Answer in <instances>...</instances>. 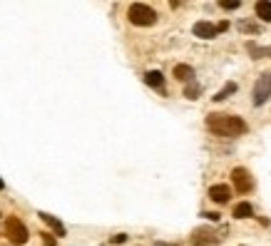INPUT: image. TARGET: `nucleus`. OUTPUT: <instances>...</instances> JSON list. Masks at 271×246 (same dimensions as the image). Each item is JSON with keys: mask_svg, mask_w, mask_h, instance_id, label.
I'll use <instances>...</instances> for the list:
<instances>
[{"mask_svg": "<svg viewBox=\"0 0 271 246\" xmlns=\"http://www.w3.org/2000/svg\"><path fill=\"white\" fill-rule=\"evenodd\" d=\"M206 129L219 134V137H239L249 132V124L236 117V115H224V112H211L206 117Z\"/></svg>", "mask_w": 271, "mask_h": 246, "instance_id": "nucleus-1", "label": "nucleus"}, {"mask_svg": "<svg viewBox=\"0 0 271 246\" xmlns=\"http://www.w3.org/2000/svg\"><path fill=\"white\" fill-rule=\"evenodd\" d=\"M127 18H130V23L137 25V28H149V25L157 23V13H154L149 5H144V3H132L130 10H127Z\"/></svg>", "mask_w": 271, "mask_h": 246, "instance_id": "nucleus-2", "label": "nucleus"}, {"mask_svg": "<svg viewBox=\"0 0 271 246\" xmlns=\"http://www.w3.org/2000/svg\"><path fill=\"white\" fill-rule=\"evenodd\" d=\"M5 234H8V241L15 244V246H23L28 241V229H25V224L18 216H8L5 219Z\"/></svg>", "mask_w": 271, "mask_h": 246, "instance_id": "nucleus-3", "label": "nucleus"}, {"mask_svg": "<svg viewBox=\"0 0 271 246\" xmlns=\"http://www.w3.org/2000/svg\"><path fill=\"white\" fill-rule=\"evenodd\" d=\"M269 97H271V75L266 72V75H261V77L256 80V87H254V105L261 107Z\"/></svg>", "mask_w": 271, "mask_h": 246, "instance_id": "nucleus-4", "label": "nucleus"}, {"mask_svg": "<svg viewBox=\"0 0 271 246\" xmlns=\"http://www.w3.org/2000/svg\"><path fill=\"white\" fill-rule=\"evenodd\" d=\"M231 182H234V189H236L239 194H246V191H251V186H254L251 174H249L246 169H241V167H236V169L231 172Z\"/></svg>", "mask_w": 271, "mask_h": 246, "instance_id": "nucleus-5", "label": "nucleus"}, {"mask_svg": "<svg viewBox=\"0 0 271 246\" xmlns=\"http://www.w3.org/2000/svg\"><path fill=\"white\" fill-rule=\"evenodd\" d=\"M219 239H221V236H219L214 229H209V226H206V229H197V231L192 234V244H194V246H214V244H219Z\"/></svg>", "mask_w": 271, "mask_h": 246, "instance_id": "nucleus-6", "label": "nucleus"}, {"mask_svg": "<svg viewBox=\"0 0 271 246\" xmlns=\"http://www.w3.org/2000/svg\"><path fill=\"white\" fill-rule=\"evenodd\" d=\"M192 30H194V35L202 38V40H211V38H216V25H211V23H206V20L194 23Z\"/></svg>", "mask_w": 271, "mask_h": 246, "instance_id": "nucleus-7", "label": "nucleus"}, {"mask_svg": "<svg viewBox=\"0 0 271 246\" xmlns=\"http://www.w3.org/2000/svg\"><path fill=\"white\" fill-rule=\"evenodd\" d=\"M209 196L216 204H226L231 196V189H229V184H214V186H209Z\"/></svg>", "mask_w": 271, "mask_h": 246, "instance_id": "nucleus-8", "label": "nucleus"}, {"mask_svg": "<svg viewBox=\"0 0 271 246\" xmlns=\"http://www.w3.org/2000/svg\"><path fill=\"white\" fill-rule=\"evenodd\" d=\"M38 216H40V219H43V221H45V224H48V226H50V229H53L58 236H65V226H63V221H58L53 214H45V211H40Z\"/></svg>", "mask_w": 271, "mask_h": 246, "instance_id": "nucleus-9", "label": "nucleus"}, {"mask_svg": "<svg viewBox=\"0 0 271 246\" xmlns=\"http://www.w3.org/2000/svg\"><path fill=\"white\" fill-rule=\"evenodd\" d=\"M174 77H177L179 82H194V70H192L189 65H177V67H174Z\"/></svg>", "mask_w": 271, "mask_h": 246, "instance_id": "nucleus-10", "label": "nucleus"}, {"mask_svg": "<svg viewBox=\"0 0 271 246\" xmlns=\"http://www.w3.org/2000/svg\"><path fill=\"white\" fill-rule=\"evenodd\" d=\"M144 82H147L149 87H154V90H162V87H164V75H162L159 70H152V72L144 75Z\"/></svg>", "mask_w": 271, "mask_h": 246, "instance_id": "nucleus-11", "label": "nucleus"}, {"mask_svg": "<svg viewBox=\"0 0 271 246\" xmlns=\"http://www.w3.org/2000/svg\"><path fill=\"white\" fill-rule=\"evenodd\" d=\"M234 216H236V219H249V216H254V206H251L249 201H239V204L234 206Z\"/></svg>", "mask_w": 271, "mask_h": 246, "instance_id": "nucleus-12", "label": "nucleus"}, {"mask_svg": "<svg viewBox=\"0 0 271 246\" xmlns=\"http://www.w3.org/2000/svg\"><path fill=\"white\" fill-rule=\"evenodd\" d=\"M256 15H259V20H264V23H271V3H266V0L256 3Z\"/></svg>", "mask_w": 271, "mask_h": 246, "instance_id": "nucleus-13", "label": "nucleus"}, {"mask_svg": "<svg viewBox=\"0 0 271 246\" xmlns=\"http://www.w3.org/2000/svg\"><path fill=\"white\" fill-rule=\"evenodd\" d=\"M234 92H236V82H226V85H224V87L211 97V100H214V102H224V100H226L229 95H234Z\"/></svg>", "mask_w": 271, "mask_h": 246, "instance_id": "nucleus-14", "label": "nucleus"}, {"mask_svg": "<svg viewBox=\"0 0 271 246\" xmlns=\"http://www.w3.org/2000/svg\"><path fill=\"white\" fill-rule=\"evenodd\" d=\"M249 53L254 55V60H261L264 55H271V50H266V48H256L254 43H249Z\"/></svg>", "mask_w": 271, "mask_h": 246, "instance_id": "nucleus-15", "label": "nucleus"}, {"mask_svg": "<svg viewBox=\"0 0 271 246\" xmlns=\"http://www.w3.org/2000/svg\"><path fill=\"white\" fill-rule=\"evenodd\" d=\"M197 95H199V85H197V82H187L184 97H189V100H197Z\"/></svg>", "mask_w": 271, "mask_h": 246, "instance_id": "nucleus-16", "label": "nucleus"}, {"mask_svg": "<svg viewBox=\"0 0 271 246\" xmlns=\"http://www.w3.org/2000/svg\"><path fill=\"white\" fill-rule=\"evenodd\" d=\"M40 236H43V244H45V246H55V244H58V241L53 239V234H40Z\"/></svg>", "mask_w": 271, "mask_h": 246, "instance_id": "nucleus-17", "label": "nucleus"}, {"mask_svg": "<svg viewBox=\"0 0 271 246\" xmlns=\"http://www.w3.org/2000/svg\"><path fill=\"white\" fill-rule=\"evenodd\" d=\"M239 28H241L244 33H246V30H249V33H259V28H256V25H251V23H241Z\"/></svg>", "mask_w": 271, "mask_h": 246, "instance_id": "nucleus-18", "label": "nucleus"}, {"mask_svg": "<svg viewBox=\"0 0 271 246\" xmlns=\"http://www.w3.org/2000/svg\"><path fill=\"white\" fill-rule=\"evenodd\" d=\"M221 8H224V10H236L239 3H236V0H234V3H221Z\"/></svg>", "mask_w": 271, "mask_h": 246, "instance_id": "nucleus-19", "label": "nucleus"}, {"mask_svg": "<svg viewBox=\"0 0 271 246\" xmlns=\"http://www.w3.org/2000/svg\"><path fill=\"white\" fill-rule=\"evenodd\" d=\"M202 216H206L209 221H219V214H216V211H206V214H202Z\"/></svg>", "mask_w": 271, "mask_h": 246, "instance_id": "nucleus-20", "label": "nucleus"}, {"mask_svg": "<svg viewBox=\"0 0 271 246\" xmlns=\"http://www.w3.org/2000/svg\"><path fill=\"white\" fill-rule=\"evenodd\" d=\"M127 241V236L125 234H117V236H112V244H125Z\"/></svg>", "mask_w": 271, "mask_h": 246, "instance_id": "nucleus-21", "label": "nucleus"}, {"mask_svg": "<svg viewBox=\"0 0 271 246\" xmlns=\"http://www.w3.org/2000/svg\"><path fill=\"white\" fill-rule=\"evenodd\" d=\"M226 28H229V23L224 20V23H219V25H216V33H221V30H226Z\"/></svg>", "mask_w": 271, "mask_h": 246, "instance_id": "nucleus-22", "label": "nucleus"}, {"mask_svg": "<svg viewBox=\"0 0 271 246\" xmlns=\"http://www.w3.org/2000/svg\"><path fill=\"white\" fill-rule=\"evenodd\" d=\"M157 246H177V244H162V241H159V244H157Z\"/></svg>", "mask_w": 271, "mask_h": 246, "instance_id": "nucleus-23", "label": "nucleus"}, {"mask_svg": "<svg viewBox=\"0 0 271 246\" xmlns=\"http://www.w3.org/2000/svg\"><path fill=\"white\" fill-rule=\"evenodd\" d=\"M3 186H5V184H3V179H0V189H3Z\"/></svg>", "mask_w": 271, "mask_h": 246, "instance_id": "nucleus-24", "label": "nucleus"}]
</instances>
